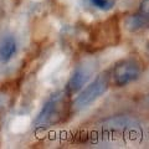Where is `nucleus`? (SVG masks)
I'll use <instances>...</instances> for the list:
<instances>
[{
  "mask_svg": "<svg viewBox=\"0 0 149 149\" xmlns=\"http://www.w3.org/2000/svg\"><path fill=\"white\" fill-rule=\"evenodd\" d=\"M142 73V63L137 58L122 60L114 66L111 73V81L114 86L123 87L128 83L136 81Z\"/></svg>",
  "mask_w": 149,
  "mask_h": 149,
  "instance_id": "nucleus-1",
  "label": "nucleus"
},
{
  "mask_svg": "<svg viewBox=\"0 0 149 149\" xmlns=\"http://www.w3.org/2000/svg\"><path fill=\"white\" fill-rule=\"evenodd\" d=\"M109 85V76L107 73H102L96 78L92 83H90L80 96L77 97V100L74 101V107L77 109L85 108L88 104H91L92 102H95L98 97H101L103 93L107 91Z\"/></svg>",
  "mask_w": 149,
  "mask_h": 149,
  "instance_id": "nucleus-2",
  "label": "nucleus"
},
{
  "mask_svg": "<svg viewBox=\"0 0 149 149\" xmlns=\"http://www.w3.org/2000/svg\"><path fill=\"white\" fill-rule=\"evenodd\" d=\"M92 45L97 47H107L108 45L117 44L119 39V27L117 17H112L96 29V32L92 35Z\"/></svg>",
  "mask_w": 149,
  "mask_h": 149,
  "instance_id": "nucleus-3",
  "label": "nucleus"
},
{
  "mask_svg": "<svg viewBox=\"0 0 149 149\" xmlns=\"http://www.w3.org/2000/svg\"><path fill=\"white\" fill-rule=\"evenodd\" d=\"M65 106L63 102V96L62 95H56L51 100L47 101V103L44 106L42 111L40 112L39 117L36 119L37 124H49L55 122L56 119L60 117L62 112V108Z\"/></svg>",
  "mask_w": 149,
  "mask_h": 149,
  "instance_id": "nucleus-4",
  "label": "nucleus"
},
{
  "mask_svg": "<svg viewBox=\"0 0 149 149\" xmlns=\"http://www.w3.org/2000/svg\"><path fill=\"white\" fill-rule=\"evenodd\" d=\"M87 80H88V72L83 68H77L67 83V92L70 95L78 92L82 88V86L87 82Z\"/></svg>",
  "mask_w": 149,
  "mask_h": 149,
  "instance_id": "nucleus-5",
  "label": "nucleus"
},
{
  "mask_svg": "<svg viewBox=\"0 0 149 149\" xmlns=\"http://www.w3.org/2000/svg\"><path fill=\"white\" fill-rule=\"evenodd\" d=\"M16 52V41L14 37L9 36L6 39L3 40L0 44V62L5 63L10 60L14 54Z\"/></svg>",
  "mask_w": 149,
  "mask_h": 149,
  "instance_id": "nucleus-6",
  "label": "nucleus"
},
{
  "mask_svg": "<svg viewBox=\"0 0 149 149\" xmlns=\"http://www.w3.org/2000/svg\"><path fill=\"white\" fill-rule=\"evenodd\" d=\"M91 3L93 6H96L100 10L107 11V10H111L114 6L116 0H91Z\"/></svg>",
  "mask_w": 149,
  "mask_h": 149,
  "instance_id": "nucleus-7",
  "label": "nucleus"
},
{
  "mask_svg": "<svg viewBox=\"0 0 149 149\" xmlns=\"http://www.w3.org/2000/svg\"><path fill=\"white\" fill-rule=\"evenodd\" d=\"M137 14L149 21V0H142L139 5V11Z\"/></svg>",
  "mask_w": 149,
  "mask_h": 149,
  "instance_id": "nucleus-8",
  "label": "nucleus"
},
{
  "mask_svg": "<svg viewBox=\"0 0 149 149\" xmlns=\"http://www.w3.org/2000/svg\"><path fill=\"white\" fill-rule=\"evenodd\" d=\"M1 103H3V101H1V98H0V107H1Z\"/></svg>",
  "mask_w": 149,
  "mask_h": 149,
  "instance_id": "nucleus-9",
  "label": "nucleus"
},
{
  "mask_svg": "<svg viewBox=\"0 0 149 149\" xmlns=\"http://www.w3.org/2000/svg\"><path fill=\"white\" fill-rule=\"evenodd\" d=\"M148 103H149V96H148Z\"/></svg>",
  "mask_w": 149,
  "mask_h": 149,
  "instance_id": "nucleus-10",
  "label": "nucleus"
}]
</instances>
